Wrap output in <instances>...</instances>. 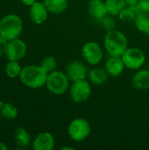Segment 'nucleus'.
Segmentation results:
<instances>
[{
	"label": "nucleus",
	"instance_id": "nucleus-1",
	"mask_svg": "<svg viewBox=\"0 0 149 150\" xmlns=\"http://www.w3.org/2000/svg\"><path fill=\"white\" fill-rule=\"evenodd\" d=\"M48 73L40 65H27L23 67L19 76L20 82L27 88L36 90L46 86Z\"/></svg>",
	"mask_w": 149,
	"mask_h": 150
},
{
	"label": "nucleus",
	"instance_id": "nucleus-2",
	"mask_svg": "<svg viewBox=\"0 0 149 150\" xmlns=\"http://www.w3.org/2000/svg\"><path fill=\"white\" fill-rule=\"evenodd\" d=\"M104 47L110 56H121L128 48L127 37L115 29L108 31L104 37Z\"/></svg>",
	"mask_w": 149,
	"mask_h": 150
},
{
	"label": "nucleus",
	"instance_id": "nucleus-3",
	"mask_svg": "<svg viewBox=\"0 0 149 150\" xmlns=\"http://www.w3.org/2000/svg\"><path fill=\"white\" fill-rule=\"evenodd\" d=\"M23 28V21L17 14L10 13L0 19V35L8 41L19 38Z\"/></svg>",
	"mask_w": 149,
	"mask_h": 150
},
{
	"label": "nucleus",
	"instance_id": "nucleus-4",
	"mask_svg": "<svg viewBox=\"0 0 149 150\" xmlns=\"http://www.w3.org/2000/svg\"><path fill=\"white\" fill-rule=\"evenodd\" d=\"M69 82L70 80L65 72L56 69L51 73H48L46 87L51 93L57 96H61L69 90Z\"/></svg>",
	"mask_w": 149,
	"mask_h": 150
},
{
	"label": "nucleus",
	"instance_id": "nucleus-5",
	"mask_svg": "<svg viewBox=\"0 0 149 150\" xmlns=\"http://www.w3.org/2000/svg\"><path fill=\"white\" fill-rule=\"evenodd\" d=\"M91 133V127L84 118H76L68 127V134L71 140L81 142L86 140Z\"/></svg>",
	"mask_w": 149,
	"mask_h": 150
},
{
	"label": "nucleus",
	"instance_id": "nucleus-6",
	"mask_svg": "<svg viewBox=\"0 0 149 150\" xmlns=\"http://www.w3.org/2000/svg\"><path fill=\"white\" fill-rule=\"evenodd\" d=\"M69 96L71 99L76 104H83L89 100L91 96L92 87L91 83L86 79L72 82L69 87Z\"/></svg>",
	"mask_w": 149,
	"mask_h": 150
},
{
	"label": "nucleus",
	"instance_id": "nucleus-7",
	"mask_svg": "<svg viewBox=\"0 0 149 150\" xmlns=\"http://www.w3.org/2000/svg\"><path fill=\"white\" fill-rule=\"evenodd\" d=\"M126 69L138 70L142 68L146 62L144 52L138 47H128L121 55Z\"/></svg>",
	"mask_w": 149,
	"mask_h": 150
},
{
	"label": "nucleus",
	"instance_id": "nucleus-8",
	"mask_svg": "<svg viewBox=\"0 0 149 150\" xmlns=\"http://www.w3.org/2000/svg\"><path fill=\"white\" fill-rule=\"evenodd\" d=\"M82 56L88 64L96 66L102 62L104 51L97 42L88 41L82 47Z\"/></svg>",
	"mask_w": 149,
	"mask_h": 150
},
{
	"label": "nucleus",
	"instance_id": "nucleus-9",
	"mask_svg": "<svg viewBox=\"0 0 149 150\" xmlns=\"http://www.w3.org/2000/svg\"><path fill=\"white\" fill-rule=\"evenodd\" d=\"M27 52V45L26 43L19 39H14L8 41L5 56L8 61H20L22 60Z\"/></svg>",
	"mask_w": 149,
	"mask_h": 150
},
{
	"label": "nucleus",
	"instance_id": "nucleus-10",
	"mask_svg": "<svg viewBox=\"0 0 149 150\" xmlns=\"http://www.w3.org/2000/svg\"><path fill=\"white\" fill-rule=\"evenodd\" d=\"M88 68L80 61H71L66 65L65 73L71 82L86 79L88 77Z\"/></svg>",
	"mask_w": 149,
	"mask_h": 150
},
{
	"label": "nucleus",
	"instance_id": "nucleus-11",
	"mask_svg": "<svg viewBox=\"0 0 149 150\" xmlns=\"http://www.w3.org/2000/svg\"><path fill=\"white\" fill-rule=\"evenodd\" d=\"M48 10L43 2L36 1L29 7V17L32 23L36 25L43 24L48 17Z\"/></svg>",
	"mask_w": 149,
	"mask_h": 150
},
{
	"label": "nucleus",
	"instance_id": "nucleus-12",
	"mask_svg": "<svg viewBox=\"0 0 149 150\" xmlns=\"http://www.w3.org/2000/svg\"><path fill=\"white\" fill-rule=\"evenodd\" d=\"M55 141L51 133L41 132L36 135L32 142L34 150H52L54 148Z\"/></svg>",
	"mask_w": 149,
	"mask_h": 150
},
{
	"label": "nucleus",
	"instance_id": "nucleus-13",
	"mask_svg": "<svg viewBox=\"0 0 149 150\" xmlns=\"http://www.w3.org/2000/svg\"><path fill=\"white\" fill-rule=\"evenodd\" d=\"M105 69L109 76L117 77L124 72L126 66L121 56H110L105 62Z\"/></svg>",
	"mask_w": 149,
	"mask_h": 150
},
{
	"label": "nucleus",
	"instance_id": "nucleus-14",
	"mask_svg": "<svg viewBox=\"0 0 149 150\" xmlns=\"http://www.w3.org/2000/svg\"><path fill=\"white\" fill-rule=\"evenodd\" d=\"M88 11L90 15L97 21L108 15L105 2L103 0H90L88 3Z\"/></svg>",
	"mask_w": 149,
	"mask_h": 150
},
{
	"label": "nucleus",
	"instance_id": "nucleus-15",
	"mask_svg": "<svg viewBox=\"0 0 149 150\" xmlns=\"http://www.w3.org/2000/svg\"><path fill=\"white\" fill-rule=\"evenodd\" d=\"M132 83L134 88L140 91L149 89V69H138L132 77Z\"/></svg>",
	"mask_w": 149,
	"mask_h": 150
},
{
	"label": "nucleus",
	"instance_id": "nucleus-16",
	"mask_svg": "<svg viewBox=\"0 0 149 150\" xmlns=\"http://www.w3.org/2000/svg\"><path fill=\"white\" fill-rule=\"evenodd\" d=\"M14 141L19 149H28L32 145V138L27 130L24 127H18L14 132Z\"/></svg>",
	"mask_w": 149,
	"mask_h": 150
},
{
	"label": "nucleus",
	"instance_id": "nucleus-17",
	"mask_svg": "<svg viewBox=\"0 0 149 150\" xmlns=\"http://www.w3.org/2000/svg\"><path fill=\"white\" fill-rule=\"evenodd\" d=\"M109 75L105 69L93 68L88 72L89 81L94 85H103L108 80Z\"/></svg>",
	"mask_w": 149,
	"mask_h": 150
},
{
	"label": "nucleus",
	"instance_id": "nucleus-18",
	"mask_svg": "<svg viewBox=\"0 0 149 150\" xmlns=\"http://www.w3.org/2000/svg\"><path fill=\"white\" fill-rule=\"evenodd\" d=\"M43 3L48 11L53 14L64 12L68 6V0H43Z\"/></svg>",
	"mask_w": 149,
	"mask_h": 150
},
{
	"label": "nucleus",
	"instance_id": "nucleus-19",
	"mask_svg": "<svg viewBox=\"0 0 149 150\" xmlns=\"http://www.w3.org/2000/svg\"><path fill=\"white\" fill-rule=\"evenodd\" d=\"M134 25L139 32L143 34L149 36V13L148 12H142L139 11L135 20Z\"/></svg>",
	"mask_w": 149,
	"mask_h": 150
},
{
	"label": "nucleus",
	"instance_id": "nucleus-20",
	"mask_svg": "<svg viewBox=\"0 0 149 150\" xmlns=\"http://www.w3.org/2000/svg\"><path fill=\"white\" fill-rule=\"evenodd\" d=\"M23 67H21L18 61H8L5 65L4 72L9 78H18L19 77Z\"/></svg>",
	"mask_w": 149,
	"mask_h": 150
},
{
	"label": "nucleus",
	"instance_id": "nucleus-21",
	"mask_svg": "<svg viewBox=\"0 0 149 150\" xmlns=\"http://www.w3.org/2000/svg\"><path fill=\"white\" fill-rule=\"evenodd\" d=\"M108 14L112 16H118L119 13L126 6V0H105Z\"/></svg>",
	"mask_w": 149,
	"mask_h": 150
},
{
	"label": "nucleus",
	"instance_id": "nucleus-22",
	"mask_svg": "<svg viewBox=\"0 0 149 150\" xmlns=\"http://www.w3.org/2000/svg\"><path fill=\"white\" fill-rule=\"evenodd\" d=\"M139 11L137 7H130V6H126L118 15L119 18L125 23H131L134 22L135 18L138 14Z\"/></svg>",
	"mask_w": 149,
	"mask_h": 150
},
{
	"label": "nucleus",
	"instance_id": "nucleus-23",
	"mask_svg": "<svg viewBox=\"0 0 149 150\" xmlns=\"http://www.w3.org/2000/svg\"><path fill=\"white\" fill-rule=\"evenodd\" d=\"M0 112L2 117L9 120H15L18 116V110L17 106L11 103H4L0 109Z\"/></svg>",
	"mask_w": 149,
	"mask_h": 150
},
{
	"label": "nucleus",
	"instance_id": "nucleus-24",
	"mask_svg": "<svg viewBox=\"0 0 149 150\" xmlns=\"http://www.w3.org/2000/svg\"><path fill=\"white\" fill-rule=\"evenodd\" d=\"M47 73H51L54 70H56L57 68V61L54 56L47 55L44 57L40 64Z\"/></svg>",
	"mask_w": 149,
	"mask_h": 150
},
{
	"label": "nucleus",
	"instance_id": "nucleus-25",
	"mask_svg": "<svg viewBox=\"0 0 149 150\" xmlns=\"http://www.w3.org/2000/svg\"><path fill=\"white\" fill-rule=\"evenodd\" d=\"M98 22L100 23V25L102 26V28H104L107 32L115 29V20L112 15H109V14L106 15L105 18L100 19Z\"/></svg>",
	"mask_w": 149,
	"mask_h": 150
},
{
	"label": "nucleus",
	"instance_id": "nucleus-26",
	"mask_svg": "<svg viewBox=\"0 0 149 150\" xmlns=\"http://www.w3.org/2000/svg\"><path fill=\"white\" fill-rule=\"evenodd\" d=\"M137 9L139 11L149 13V0H139Z\"/></svg>",
	"mask_w": 149,
	"mask_h": 150
},
{
	"label": "nucleus",
	"instance_id": "nucleus-27",
	"mask_svg": "<svg viewBox=\"0 0 149 150\" xmlns=\"http://www.w3.org/2000/svg\"><path fill=\"white\" fill-rule=\"evenodd\" d=\"M7 44H8V40L0 35V58L3 57L4 55H5Z\"/></svg>",
	"mask_w": 149,
	"mask_h": 150
},
{
	"label": "nucleus",
	"instance_id": "nucleus-28",
	"mask_svg": "<svg viewBox=\"0 0 149 150\" xmlns=\"http://www.w3.org/2000/svg\"><path fill=\"white\" fill-rule=\"evenodd\" d=\"M126 4L130 7H137L139 4V0H126Z\"/></svg>",
	"mask_w": 149,
	"mask_h": 150
},
{
	"label": "nucleus",
	"instance_id": "nucleus-29",
	"mask_svg": "<svg viewBox=\"0 0 149 150\" xmlns=\"http://www.w3.org/2000/svg\"><path fill=\"white\" fill-rule=\"evenodd\" d=\"M20 2H21L24 5L30 7L31 5H32V4L36 2V0H20Z\"/></svg>",
	"mask_w": 149,
	"mask_h": 150
},
{
	"label": "nucleus",
	"instance_id": "nucleus-30",
	"mask_svg": "<svg viewBox=\"0 0 149 150\" xmlns=\"http://www.w3.org/2000/svg\"><path fill=\"white\" fill-rule=\"evenodd\" d=\"M7 149H8L7 145H6L4 142H1V141H0V150H7Z\"/></svg>",
	"mask_w": 149,
	"mask_h": 150
},
{
	"label": "nucleus",
	"instance_id": "nucleus-31",
	"mask_svg": "<svg viewBox=\"0 0 149 150\" xmlns=\"http://www.w3.org/2000/svg\"><path fill=\"white\" fill-rule=\"evenodd\" d=\"M2 118H3V117H2V114H1V112H0V122H1V120H2Z\"/></svg>",
	"mask_w": 149,
	"mask_h": 150
}]
</instances>
